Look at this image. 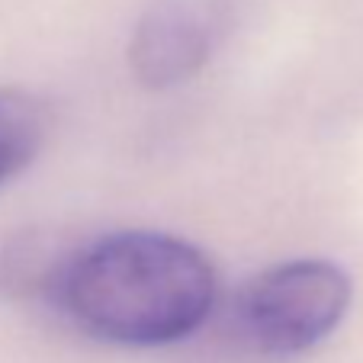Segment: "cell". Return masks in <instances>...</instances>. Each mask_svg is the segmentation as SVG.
I'll return each instance as SVG.
<instances>
[{
    "mask_svg": "<svg viewBox=\"0 0 363 363\" xmlns=\"http://www.w3.org/2000/svg\"><path fill=\"white\" fill-rule=\"evenodd\" d=\"M68 261V251L42 235H23L13 238L0 251V289L16 299L55 293V283Z\"/></svg>",
    "mask_w": 363,
    "mask_h": 363,
    "instance_id": "5b68a950",
    "label": "cell"
},
{
    "mask_svg": "<svg viewBox=\"0 0 363 363\" xmlns=\"http://www.w3.org/2000/svg\"><path fill=\"white\" fill-rule=\"evenodd\" d=\"M219 299L213 261L167 232H116L71 251L52 302L84 331L123 347L196 335Z\"/></svg>",
    "mask_w": 363,
    "mask_h": 363,
    "instance_id": "6da1fadb",
    "label": "cell"
},
{
    "mask_svg": "<svg viewBox=\"0 0 363 363\" xmlns=\"http://www.w3.org/2000/svg\"><path fill=\"white\" fill-rule=\"evenodd\" d=\"M219 33V0H155L132 29L129 68L148 90L177 87L213 58Z\"/></svg>",
    "mask_w": 363,
    "mask_h": 363,
    "instance_id": "3957f363",
    "label": "cell"
},
{
    "mask_svg": "<svg viewBox=\"0 0 363 363\" xmlns=\"http://www.w3.org/2000/svg\"><path fill=\"white\" fill-rule=\"evenodd\" d=\"M45 132L48 116L35 96L23 90H0V186L33 164L45 145Z\"/></svg>",
    "mask_w": 363,
    "mask_h": 363,
    "instance_id": "277c9868",
    "label": "cell"
},
{
    "mask_svg": "<svg viewBox=\"0 0 363 363\" xmlns=\"http://www.w3.org/2000/svg\"><path fill=\"white\" fill-rule=\"evenodd\" d=\"M354 302L347 270L325 257H296L257 274L235 299V335L261 357H296L341 328Z\"/></svg>",
    "mask_w": 363,
    "mask_h": 363,
    "instance_id": "7a4b0ae2",
    "label": "cell"
}]
</instances>
